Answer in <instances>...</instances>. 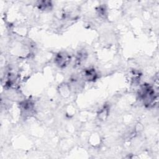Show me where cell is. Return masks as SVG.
Returning a JSON list of instances; mask_svg holds the SVG:
<instances>
[{
    "mask_svg": "<svg viewBox=\"0 0 159 159\" xmlns=\"http://www.w3.org/2000/svg\"><path fill=\"white\" fill-rule=\"evenodd\" d=\"M84 78L88 81H94L97 79V74L94 69L88 68L84 71Z\"/></svg>",
    "mask_w": 159,
    "mask_h": 159,
    "instance_id": "cell-2",
    "label": "cell"
},
{
    "mask_svg": "<svg viewBox=\"0 0 159 159\" xmlns=\"http://www.w3.org/2000/svg\"><path fill=\"white\" fill-rule=\"evenodd\" d=\"M51 6V2L49 1H41L39 3V8L42 10H46L47 9H49Z\"/></svg>",
    "mask_w": 159,
    "mask_h": 159,
    "instance_id": "cell-3",
    "label": "cell"
},
{
    "mask_svg": "<svg viewBox=\"0 0 159 159\" xmlns=\"http://www.w3.org/2000/svg\"><path fill=\"white\" fill-rule=\"evenodd\" d=\"M70 61V55L65 52H60L57 55L55 62L59 67H65Z\"/></svg>",
    "mask_w": 159,
    "mask_h": 159,
    "instance_id": "cell-1",
    "label": "cell"
},
{
    "mask_svg": "<svg viewBox=\"0 0 159 159\" xmlns=\"http://www.w3.org/2000/svg\"><path fill=\"white\" fill-rule=\"evenodd\" d=\"M108 108H106V107L103 108L101 111L98 114L99 116V117L101 119H105L106 116H108Z\"/></svg>",
    "mask_w": 159,
    "mask_h": 159,
    "instance_id": "cell-4",
    "label": "cell"
}]
</instances>
